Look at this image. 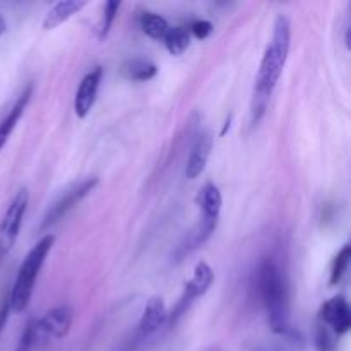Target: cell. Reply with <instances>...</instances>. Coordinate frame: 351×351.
I'll use <instances>...</instances> for the list:
<instances>
[{
  "mask_svg": "<svg viewBox=\"0 0 351 351\" xmlns=\"http://www.w3.org/2000/svg\"><path fill=\"white\" fill-rule=\"evenodd\" d=\"M291 43V24L285 14H280L274 21L273 40L267 45L266 51L261 60L257 72L256 84H254L252 103H250V123L257 125L266 115L267 105L271 101L274 88L283 74Z\"/></svg>",
  "mask_w": 351,
  "mask_h": 351,
  "instance_id": "obj_1",
  "label": "cell"
},
{
  "mask_svg": "<svg viewBox=\"0 0 351 351\" xmlns=\"http://www.w3.org/2000/svg\"><path fill=\"white\" fill-rule=\"evenodd\" d=\"M256 291L274 335L290 329V287L285 271L274 257H264L256 269Z\"/></svg>",
  "mask_w": 351,
  "mask_h": 351,
  "instance_id": "obj_2",
  "label": "cell"
},
{
  "mask_svg": "<svg viewBox=\"0 0 351 351\" xmlns=\"http://www.w3.org/2000/svg\"><path fill=\"white\" fill-rule=\"evenodd\" d=\"M53 243V235H45L43 239L27 252L23 264L19 266L16 281H14V287L9 290L10 308H12V312H16V314L24 312L27 308V305H29L31 297H33L34 283H36L38 280V274H40L41 267H43L45 264V259H47V256L50 254Z\"/></svg>",
  "mask_w": 351,
  "mask_h": 351,
  "instance_id": "obj_3",
  "label": "cell"
},
{
  "mask_svg": "<svg viewBox=\"0 0 351 351\" xmlns=\"http://www.w3.org/2000/svg\"><path fill=\"white\" fill-rule=\"evenodd\" d=\"M213 283H215V271L211 269V266H209L208 263H204V261L195 264L194 274H192V278L184 287V293L178 298L177 305H175V307L171 308L170 314H168V324H177V322L187 314L191 305L194 304L197 298L204 297V295L208 293L209 288L213 287Z\"/></svg>",
  "mask_w": 351,
  "mask_h": 351,
  "instance_id": "obj_4",
  "label": "cell"
},
{
  "mask_svg": "<svg viewBox=\"0 0 351 351\" xmlns=\"http://www.w3.org/2000/svg\"><path fill=\"white\" fill-rule=\"evenodd\" d=\"M27 202H29V194L26 189H21L10 204L7 206L5 215H3L2 221H0V261L10 252V249L16 243L17 237H19L21 225H23L24 215H26Z\"/></svg>",
  "mask_w": 351,
  "mask_h": 351,
  "instance_id": "obj_5",
  "label": "cell"
},
{
  "mask_svg": "<svg viewBox=\"0 0 351 351\" xmlns=\"http://www.w3.org/2000/svg\"><path fill=\"white\" fill-rule=\"evenodd\" d=\"M98 185V177H88L84 180H81L79 184H74L72 187H69L67 191L62 192L60 197L47 209L43 219H41L40 230H47L50 226L57 225L65 215H67L71 209H74L86 195H89V192L95 191V187Z\"/></svg>",
  "mask_w": 351,
  "mask_h": 351,
  "instance_id": "obj_6",
  "label": "cell"
},
{
  "mask_svg": "<svg viewBox=\"0 0 351 351\" xmlns=\"http://www.w3.org/2000/svg\"><path fill=\"white\" fill-rule=\"evenodd\" d=\"M74 312L69 305H58L51 308L41 319L34 321V341L62 339L71 331Z\"/></svg>",
  "mask_w": 351,
  "mask_h": 351,
  "instance_id": "obj_7",
  "label": "cell"
},
{
  "mask_svg": "<svg viewBox=\"0 0 351 351\" xmlns=\"http://www.w3.org/2000/svg\"><path fill=\"white\" fill-rule=\"evenodd\" d=\"M319 322L328 326L336 338L345 336L351 329V311L346 298L343 295L329 298L321 305Z\"/></svg>",
  "mask_w": 351,
  "mask_h": 351,
  "instance_id": "obj_8",
  "label": "cell"
},
{
  "mask_svg": "<svg viewBox=\"0 0 351 351\" xmlns=\"http://www.w3.org/2000/svg\"><path fill=\"white\" fill-rule=\"evenodd\" d=\"M103 77V67H95L93 71H89L88 74L82 77V81L79 82V88L75 91L74 98V112L79 119H86L88 113L91 112L93 105L96 101V96H98L99 84H101Z\"/></svg>",
  "mask_w": 351,
  "mask_h": 351,
  "instance_id": "obj_9",
  "label": "cell"
},
{
  "mask_svg": "<svg viewBox=\"0 0 351 351\" xmlns=\"http://www.w3.org/2000/svg\"><path fill=\"white\" fill-rule=\"evenodd\" d=\"M219 219H209L202 218L191 232L185 235V239L178 243L177 250L173 254L175 263H182L187 256H191L192 252L199 249V247L204 245L209 239H211L213 233L216 232V226H218Z\"/></svg>",
  "mask_w": 351,
  "mask_h": 351,
  "instance_id": "obj_10",
  "label": "cell"
},
{
  "mask_svg": "<svg viewBox=\"0 0 351 351\" xmlns=\"http://www.w3.org/2000/svg\"><path fill=\"white\" fill-rule=\"evenodd\" d=\"M213 149V137L209 132H201L195 137V143L192 146L191 154H189L187 167H185V177L189 180H194L199 175L204 171L206 165H208L209 156H211Z\"/></svg>",
  "mask_w": 351,
  "mask_h": 351,
  "instance_id": "obj_11",
  "label": "cell"
},
{
  "mask_svg": "<svg viewBox=\"0 0 351 351\" xmlns=\"http://www.w3.org/2000/svg\"><path fill=\"white\" fill-rule=\"evenodd\" d=\"M168 321V311L165 300L161 297H151L146 302L143 315L139 321V335L151 336L156 331H160Z\"/></svg>",
  "mask_w": 351,
  "mask_h": 351,
  "instance_id": "obj_12",
  "label": "cell"
},
{
  "mask_svg": "<svg viewBox=\"0 0 351 351\" xmlns=\"http://www.w3.org/2000/svg\"><path fill=\"white\" fill-rule=\"evenodd\" d=\"M33 89H34L33 82H29V84H27L26 88L23 89V93L17 96L16 103L10 106V110L7 112V115L3 117L2 120H0V151L3 149V146L7 144L9 137L12 136V132H14V129H16L17 122H19L21 117H23L24 110H26V106H27V103H29L31 96H33Z\"/></svg>",
  "mask_w": 351,
  "mask_h": 351,
  "instance_id": "obj_13",
  "label": "cell"
},
{
  "mask_svg": "<svg viewBox=\"0 0 351 351\" xmlns=\"http://www.w3.org/2000/svg\"><path fill=\"white\" fill-rule=\"evenodd\" d=\"M88 5V2L84 0H60V2L55 3L50 10L47 12L43 19V29L50 31L58 27L60 24H64L65 21L71 19L74 14H77L79 10L84 9Z\"/></svg>",
  "mask_w": 351,
  "mask_h": 351,
  "instance_id": "obj_14",
  "label": "cell"
},
{
  "mask_svg": "<svg viewBox=\"0 0 351 351\" xmlns=\"http://www.w3.org/2000/svg\"><path fill=\"white\" fill-rule=\"evenodd\" d=\"M197 204L202 211V218L219 219V213H221V206H223V197H221V192H219L218 185L206 184L204 187L199 191Z\"/></svg>",
  "mask_w": 351,
  "mask_h": 351,
  "instance_id": "obj_15",
  "label": "cell"
},
{
  "mask_svg": "<svg viewBox=\"0 0 351 351\" xmlns=\"http://www.w3.org/2000/svg\"><path fill=\"white\" fill-rule=\"evenodd\" d=\"M158 74V65L154 62L147 60V58L136 57L127 60L125 64L122 65V75L129 81L136 82H146L151 81L154 75Z\"/></svg>",
  "mask_w": 351,
  "mask_h": 351,
  "instance_id": "obj_16",
  "label": "cell"
},
{
  "mask_svg": "<svg viewBox=\"0 0 351 351\" xmlns=\"http://www.w3.org/2000/svg\"><path fill=\"white\" fill-rule=\"evenodd\" d=\"M139 27L144 34H147L153 40H163L165 34L170 29V24L163 16L151 10H144L139 16Z\"/></svg>",
  "mask_w": 351,
  "mask_h": 351,
  "instance_id": "obj_17",
  "label": "cell"
},
{
  "mask_svg": "<svg viewBox=\"0 0 351 351\" xmlns=\"http://www.w3.org/2000/svg\"><path fill=\"white\" fill-rule=\"evenodd\" d=\"M163 43L171 55H175V57L182 55L185 50H187L189 45H191V33H189V27L187 26H173V27L170 26L168 33L165 34Z\"/></svg>",
  "mask_w": 351,
  "mask_h": 351,
  "instance_id": "obj_18",
  "label": "cell"
},
{
  "mask_svg": "<svg viewBox=\"0 0 351 351\" xmlns=\"http://www.w3.org/2000/svg\"><path fill=\"white\" fill-rule=\"evenodd\" d=\"M351 259V247L346 243L343 245V249L336 254L335 261L331 264V274H329V287H338L339 283L345 278L346 271H348Z\"/></svg>",
  "mask_w": 351,
  "mask_h": 351,
  "instance_id": "obj_19",
  "label": "cell"
},
{
  "mask_svg": "<svg viewBox=\"0 0 351 351\" xmlns=\"http://www.w3.org/2000/svg\"><path fill=\"white\" fill-rule=\"evenodd\" d=\"M120 5L122 3L117 2V0H110V2L105 3V7H103V17H101V23H99V27H98V40L103 41L106 36H108L110 29H112L113 26V21H115L117 14H119L120 10Z\"/></svg>",
  "mask_w": 351,
  "mask_h": 351,
  "instance_id": "obj_20",
  "label": "cell"
},
{
  "mask_svg": "<svg viewBox=\"0 0 351 351\" xmlns=\"http://www.w3.org/2000/svg\"><path fill=\"white\" fill-rule=\"evenodd\" d=\"M314 345L317 351H336V336L332 335L331 329L317 321L314 335Z\"/></svg>",
  "mask_w": 351,
  "mask_h": 351,
  "instance_id": "obj_21",
  "label": "cell"
},
{
  "mask_svg": "<svg viewBox=\"0 0 351 351\" xmlns=\"http://www.w3.org/2000/svg\"><path fill=\"white\" fill-rule=\"evenodd\" d=\"M187 27H189V33H191V36L199 38V40H206V38L213 33V24L206 19L192 21Z\"/></svg>",
  "mask_w": 351,
  "mask_h": 351,
  "instance_id": "obj_22",
  "label": "cell"
},
{
  "mask_svg": "<svg viewBox=\"0 0 351 351\" xmlns=\"http://www.w3.org/2000/svg\"><path fill=\"white\" fill-rule=\"evenodd\" d=\"M34 343H36L34 341V321H29L26 324V328L23 329V332H21V338L16 346V351H31Z\"/></svg>",
  "mask_w": 351,
  "mask_h": 351,
  "instance_id": "obj_23",
  "label": "cell"
},
{
  "mask_svg": "<svg viewBox=\"0 0 351 351\" xmlns=\"http://www.w3.org/2000/svg\"><path fill=\"white\" fill-rule=\"evenodd\" d=\"M10 312H12V308H10V293L9 290H7L5 293L2 295V300H0V336H2L3 329H5Z\"/></svg>",
  "mask_w": 351,
  "mask_h": 351,
  "instance_id": "obj_24",
  "label": "cell"
},
{
  "mask_svg": "<svg viewBox=\"0 0 351 351\" xmlns=\"http://www.w3.org/2000/svg\"><path fill=\"white\" fill-rule=\"evenodd\" d=\"M230 127H232V115H230L228 119L225 120V125H223L221 132H219V134H221V136H225V134H226V130H230Z\"/></svg>",
  "mask_w": 351,
  "mask_h": 351,
  "instance_id": "obj_25",
  "label": "cell"
},
{
  "mask_svg": "<svg viewBox=\"0 0 351 351\" xmlns=\"http://www.w3.org/2000/svg\"><path fill=\"white\" fill-rule=\"evenodd\" d=\"M7 31V21H5V17L2 16V14H0V36H2L3 33H5Z\"/></svg>",
  "mask_w": 351,
  "mask_h": 351,
  "instance_id": "obj_26",
  "label": "cell"
},
{
  "mask_svg": "<svg viewBox=\"0 0 351 351\" xmlns=\"http://www.w3.org/2000/svg\"><path fill=\"white\" fill-rule=\"evenodd\" d=\"M257 351H266V350H257Z\"/></svg>",
  "mask_w": 351,
  "mask_h": 351,
  "instance_id": "obj_27",
  "label": "cell"
}]
</instances>
